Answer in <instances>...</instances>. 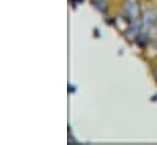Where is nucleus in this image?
Instances as JSON below:
<instances>
[{"instance_id":"nucleus-1","label":"nucleus","mask_w":157,"mask_h":145,"mask_svg":"<svg viewBox=\"0 0 157 145\" xmlns=\"http://www.w3.org/2000/svg\"><path fill=\"white\" fill-rule=\"evenodd\" d=\"M156 77H157V72H156Z\"/></svg>"}]
</instances>
